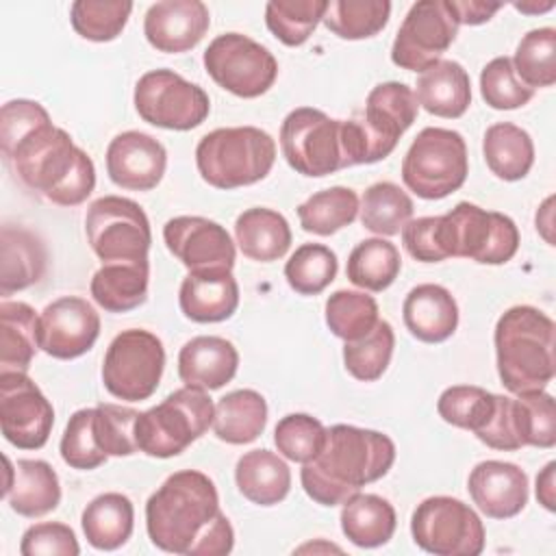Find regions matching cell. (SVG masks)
I'll return each mask as SVG.
<instances>
[{"instance_id":"15","label":"cell","mask_w":556,"mask_h":556,"mask_svg":"<svg viewBox=\"0 0 556 556\" xmlns=\"http://www.w3.org/2000/svg\"><path fill=\"white\" fill-rule=\"evenodd\" d=\"M132 100L143 122L165 130H191L211 111L206 91L172 70L146 72L135 85Z\"/></svg>"},{"instance_id":"44","label":"cell","mask_w":556,"mask_h":556,"mask_svg":"<svg viewBox=\"0 0 556 556\" xmlns=\"http://www.w3.org/2000/svg\"><path fill=\"white\" fill-rule=\"evenodd\" d=\"M378 319V304L367 293L339 289L326 300V324L330 332L343 341L365 337Z\"/></svg>"},{"instance_id":"53","label":"cell","mask_w":556,"mask_h":556,"mask_svg":"<svg viewBox=\"0 0 556 556\" xmlns=\"http://www.w3.org/2000/svg\"><path fill=\"white\" fill-rule=\"evenodd\" d=\"M22 556H78L80 545L70 526L59 521L35 523L22 534Z\"/></svg>"},{"instance_id":"20","label":"cell","mask_w":556,"mask_h":556,"mask_svg":"<svg viewBox=\"0 0 556 556\" xmlns=\"http://www.w3.org/2000/svg\"><path fill=\"white\" fill-rule=\"evenodd\" d=\"M165 167L167 152L148 132H119L106 148V174L122 189L150 191L161 182Z\"/></svg>"},{"instance_id":"7","label":"cell","mask_w":556,"mask_h":556,"mask_svg":"<svg viewBox=\"0 0 556 556\" xmlns=\"http://www.w3.org/2000/svg\"><path fill=\"white\" fill-rule=\"evenodd\" d=\"M215 404L204 389L182 387L161 404L139 413L135 424L137 450L152 458H172L213 426Z\"/></svg>"},{"instance_id":"10","label":"cell","mask_w":556,"mask_h":556,"mask_svg":"<svg viewBox=\"0 0 556 556\" xmlns=\"http://www.w3.org/2000/svg\"><path fill=\"white\" fill-rule=\"evenodd\" d=\"M85 232L102 263L148 261L152 230L143 208L122 195H102L89 204Z\"/></svg>"},{"instance_id":"21","label":"cell","mask_w":556,"mask_h":556,"mask_svg":"<svg viewBox=\"0 0 556 556\" xmlns=\"http://www.w3.org/2000/svg\"><path fill=\"white\" fill-rule=\"evenodd\" d=\"M211 26L208 7L200 0H161L143 17L148 43L167 54H180L195 48Z\"/></svg>"},{"instance_id":"25","label":"cell","mask_w":556,"mask_h":556,"mask_svg":"<svg viewBox=\"0 0 556 556\" xmlns=\"http://www.w3.org/2000/svg\"><path fill=\"white\" fill-rule=\"evenodd\" d=\"M239 367L237 348L215 334L187 341L178 352V376L187 387L215 391L228 384Z\"/></svg>"},{"instance_id":"23","label":"cell","mask_w":556,"mask_h":556,"mask_svg":"<svg viewBox=\"0 0 556 556\" xmlns=\"http://www.w3.org/2000/svg\"><path fill=\"white\" fill-rule=\"evenodd\" d=\"M4 500L13 513L35 519L52 513L61 502L56 471L37 458H22L15 465L4 456Z\"/></svg>"},{"instance_id":"30","label":"cell","mask_w":556,"mask_h":556,"mask_svg":"<svg viewBox=\"0 0 556 556\" xmlns=\"http://www.w3.org/2000/svg\"><path fill=\"white\" fill-rule=\"evenodd\" d=\"M235 482L239 493L252 504L274 506L289 495L291 471L278 454L252 450L237 460Z\"/></svg>"},{"instance_id":"59","label":"cell","mask_w":556,"mask_h":556,"mask_svg":"<svg viewBox=\"0 0 556 556\" xmlns=\"http://www.w3.org/2000/svg\"><path fill=\"white\" fill-rule=\"evenodd\" d=\"M515 9L521 11V13H528V15L545 13V11L554 9V0H547V2H515Z\"/></svg>"},{"instance_id":"8","label":"cell","mask_w":556,"mask_h":556,"mask_svg":"<svg viewBox=\"0 0 556 556\" xmlns=\"http://www.w3.org/2000/svg\"><path fill=\"white\" fill-rule=\"evenodd\" d=\"M439 239L447 258L460 256L482 265H504L519 250L517 224L471 202H458L450 213L439 215Z\"/></svg>"},{"instance_id":"55","label":"cell","mask_w":556,"mask_h":556,"mask_svg":"<svg viewBox=\"0 0 556 556\" xmlns=\"http://www.w3.org/2000/svg\"><path fill=\"white\" fill-rule=\"evenodd\" d=\"M402 243L419 263H441L447 258L439 239V215L410 219L402 228Z\"/></svg>"},{"instance_id":"33","label":"cell","mask_w":556,"mask_h":556,"mask_svg":"<svg viewBox=\"0 0 556 556\" xmlns=\"http://www.w3.org/2000/svg\"><path fill=\"white\" fill-rule=\"evenodd\" d=\"M85 539L91 547L102 552H113L122 547L135 526L132 502L122 493H102L93 497L80 517Z\"/></svg>"},{"instance_id":"3","label":"cell","mask_w":556,"mask_h":556,"mask_svg":"<svg viewBox=\"0 0 556 556\" xmlns=\"http://www.w3.org/2000/svg\"><path fill=\"white\" fill-rule=\"evenodd\" d=\"M393 463L395 445L387 434L337 424L326 428L324 447L302 465L300 480L313 502L337 506L365 484L384 478Z\"/></svg>"},{"instance_id":"14","label":"cell","mask_w":556,"mask_h":556,"mask_svg":"<svg viewBox=\"0 0 556 556\" xmlns=\"http://www.w3.org/2000/svg\"><path fill=\"white\" fill-rule=\"evenodd\" d=\"M206 74L239 98H258L276 83L278 61L274 54L241 33H224L204 50Z\"/></svg>"},{"instance_id":"13","label":"cell","mask_w":556,"mask_h":556,"mask_svg":"<svg viewBox=\"0 0 556 556\" xmlns=\"http://www.w3.org/2000/svg\"><path fill=\"white\" fill-rule=\"evenodd\" d=\"M280 150L291 169L321 178L345 169L341 148V119H330L313 106L293 109L280 126Z\"/></svg>"},{"instance_id":"2","label":"cell","mask_w":556,"mask_h":556,"mask_svg":"<svg viewBox=\"0 0 556 556\" xmlns=\"http://www.w3.org/2000/svg\"><path fill=\"white\" fill-rule=\"evenodd\" d=\"M146 530L163 552L222 556L235 545V530L219 510L215 482L195 469L172 473L146 504Z\"/></svg>"},{"instance_id":"43","label":"cell","mask_w":556,"mask_h":556,"mask_svg":"<svg viewBox=\"0 0 556 556\" xmlns=\"http://www.w3.org/2000/svg\"><path fill=\"white\" fill-rule=\"evenodd\" d=\"M395 334L389 321L378 319V324L361 339L345 341L343 345V363L350 376L363 382L378 380L393 356Z\"/></svg>"},{"instance_id":"39","label":"cell","mask_w":556,"mask_h":556,"mask_svg":"<svg viewBox=\"0 0 556 556\" xmlns=\"http://www.w3.org/2000/svg\"><path fill=\"white\" fill-rule=\"evenodd\" d=\"M358 215V195L350 187H330L313 193L298 206L300 226L306 232L328 237L350 226Z\"/></svg>"},{"instance_id":"38","label":"cell","mask_w":556,"mask_h":556,"mask_svg":"<svg viewBox=\"0 0 556 556\" xmlns=\"http://www.w3.org/2000/svg\"><path fill=\"white\" fill-rule=\"evenodd\" d=\"M413 211L410 195L389 180L367 187L358 202L361 224L380 237L397 235L410 222Z\"/></svg>"},{"instance_id":"6","label":"cell","mask_w":556,"mask_h":556,"mask_svg":"<svg viewBox=\"0 0 556 556\" xmlns=\"http://www.w3.org/2000/svg\"><path fill=\"white\" fill-rule=\"evenodd\" d=\"M276 161V141L256 126H230L206 132L195 148V165L215 189H237L263 180Z\"/></svg>"},{"instance_id":"4","label":"cell","mask_w":556,"mask_h":556,"mask_svg":"<svg viewBox=\"0 0 556 556\" xmlns=\"http://www.w3.org/2000/svg\"><path fill=\"white\" fill-rule=\"evenodd\" d=\"M495 363L502 384L515 393L545 391L554 378V321L534 306H513L495 324Z\"/></svg>"},{"instance_id":"31","label":"cell","mask_w":556,"mask_h":556,"mask_svg":"<svg viewBox=\"0 0 556 556\" xmlns=\"http://www.w3.org/2000/svg\"><path fill=\"white\" fill-rule=\"evenodd\" d=\"M150 263H102L91 278V298L109 313H128L148 300Z\"/></svg>"},{"instance_id":"27","label":"cell","mask_w":556,"mask_h":556,"mask_svg":"<svg viewBox=\"0 0 556 556\" xmlns=\"http://www.w3.org/2000/svg\"><path fill=\"white\" fill-rule=\"evenodd\" d=\"M48 252L39 237L22 226H2L0 232V293L7 298L39 282Z\"/></svg>"},{"instance_id":"16","label":"cell","mask_w":556,"mask_h":556,"mask_svg":"<svg viewBox=\"0 0 556 556\" xmlns=\"http://www.w3.org/2000/svg\"><path fill=\"white\" fill-rule=\"evenodd\" d=\"M458 17L452 0L415 2L391 46V61L408 72H426L454 43Z\"/></svg>"},{"instance_id":"5","label":"cell","mask_w":556,"mask_h":556,"mask_svg":"<svg viewBox=\"0 0 556 556\" xmlns=\"http://www.w3.org/2000/svg\"><path fill=\"white\" fill-rule=\"evenodd\" d=\"M419 113L415 91L404 83L376 85L365 102L361 119H341V146L345 167L369 165L387 159L400 137L413 126Z\"/></svg>"},{"instance_id":"51","label":"cell","mask_w":556,"mask_h":556,"mask_svg":"<svg viewBox=\"0 0 556 556\" xmlns=\"http://www.w3.org/2000/svg\"><path fill=\"white\" fill-rule=\"evenodd\" d=\"M139 410L117 404H98L93 408V430L98 445L106 456H130L137 450L135 424Z\"/></svg>"},{"instance_id":"45","label":"cell","mask_w":556,"mask_h":556,"mask_svg":"<svg viewBox=\"0 0 556 556\" xmlns=\"http://www.w3.org/2000/svg\"><path fill=\"white\" fill-rule=\"evenodd\" d=\"M132 11L126 0H76L70 7L72 28L89 41L104 43L122 35Z\"/></svg>"},{"instance_id":"50","label":"cell","mask_w":556,"mask_h":556,"mask_svg":"<svg viewBox=\"0 0 556 556\" xmlns=\"http://www.w3.org/2000/svg\"><path fill=\"white\" fill-rule=\"evenodd\" d=\"M480 93L491 109L510 111L528 104L534 96V89L517 78L508 56H495L480 72Z\"/></svg>"},{"instance_id":"57","label":"cell","mask_w":556,"mask_h":556,"mask_svg":"<svg viewBox=\"0 0 556 556\" xmlns=\"http://www.w3.org/2000/svg\"><path fill=\"white\" fill-rule=\"evenodd\" d=\"M554 473H556V463L552 460L536 476V500L549 513L556 510V478H554Z\"/></svg>"},{"instance_id":"9","label":"cell","mask_w":556,"mask_h":556,"mask_svg":"<svg viewBox=\"0 0 556 556\" xmlns=\"http://www.w3.org/2000/svg\"><path fill=\"white\" fill-rule=\"evenodd\" d=\"M467 174V143L460 132L450 128H424L402 161L404 185L424 200L447 198L465 185Z\"/></svg>"},{"instance_id":"34","label":"cell","mask_w":556,"mask_h":556,"mask_svg":"<svg viewBox=\"0 0 556 556\" xmlns=\"http://www.w3.org/2000/svg\"><path fill=\"white\" fill-rule=\"evenodd\" d=\"M267 424V402L254 389H237L215 404L213 432L230 445H245L258 439Z\"/></svg>"},{"instance_id":"46","label":"cell","mask_w":556,"mask_h":556,"mask_svg":"<svg viewBox=\"0 0 556 556\" xmlns=\"http://www.w3.org/2000/svg\"><path fill=\"white\" fill-rule=\"evenodd\" d=\"M337 254L321 243L300 245L285 265L289 287L300 295H317L337 278Z\"/></svg>"},{"instance_id":"29","label":"cell","mask_w":556,"mask_h":556,"mask_svg":"<svg viewBox=\"0 0 556 556\" xmlns=\"http://www.w3.org/2000/svg\"><path fill=\"white\" fill-rule=\"evenodd\" d=\"M235 239L243 256L258 263H271L289 252L291 228L282 213L265 206H254L237 217Z\"/></svg>"},{"instance_id":"54","label":"cell","mask_w":556,"mask_h":556,"mask_svg":"<svg viewBox=\"0 0 556 556\" xmlns=\"http://www.w3.org/2000/svg\"><path fill=\"white\" fill-rule=\"evenodd\" d=\"M476 437L484 445H489L493 450H502V452H515V450L521 447V441L517 437L515 402H513V397L495 393L493 413L486 419V424L476 432Z\"/></svg>"},{"instance_id":"42","label":"cell","mask_w":556,"mask_h":556,"mask_svg":"<svg viewBox=\"0 0 556 556\" xmlns=\"http://www.w3.org/2000/svg\"><path fill=\"white\" fill-rule=\"evenodd\" d=\"M326 0H271L265 4V24L285 46H302L324 20Z\"/></svg>"},{"instance_id":"18","label":"cell","mask_w":556,"mask_h":556,"mask_svg":"<svg viewBox=\"0 0 556 556\" xmlns=\"http://www.w3.org/2000/svg\"><path fill=\"white\" fill-rule=\"evenodd\" d=\"M100 334V315L76 295L50 302L39 315V350L59 361H72L89 352Z\"/></svg>"},{"instance_id":"41","label":"cell","mask_w":556,"mask_h":556,"mask_svg":"<svg viewBox=\"0 0 556 556\" xmlns=\"http://www.w3.org/2000/svg\"><path fill=\"white\" fill-rule=\"evenodd\" d=\"M517 78L530 89L556 83V30L552 26L528 30L510 59Z\"/></svg>"},{"instance_id":"26","label":"cell","mask_w":556,"mask_h":556,"mask_svg":"<svg viewBox=\"0 0 556 556\" xmlns=\"http://www.w3.org/2000/svg\"><path fill=\"white\" fill-rule=\"evenodd\" d=\"M402 317L415 339L424 343H441L456 332L458 304L445 287L424 282L413 287L404 298Z\"/></svg>"},{"instance_id":"49","label":"cell","mask_w":556,"mask_h":556,"mask_svg":"<svg viewBox=\"0 0 556 556\" xmlns=\"http://www.w3.org/2000/svg\"><path fill=\"white\" fill-rule=\"evenodd\" d=\"M326 441L324 424L306 413L285 415L274 428V443L278 452L293 463L313 460Z\"/></svg>"},{"instance_id":"47","label":"cell","mask_w":556,"mask_h":556,"mask_svg":"<svg viewBox=\"0 0 556 556\" xmlns=\"http://www.w3.org/2000/svg\"><path fill=\"white\" fill-rule=\"evenodd\" d=\"M495 406V393L476 384H454L447 387L439 400V417L456 428L471 430L473 434L486 424Z\"/></svg>"},{"instance_id":"12","label":"cell","mask_w":556,"mask_h":556,"mask_svg":"<svg viewBox=\"0 0 556 556\" xmlns=\"http://www.w3.org/2000/svg\"><path fill=\"white\" fill-rule=\"evenodd\" d=\"M413 541L434 556H478L484 549V526L478 513L450 495L426 497L410 517Z\"/></svg>"},{"instance_id":"35","label":"cell","mask_w":556,"mask_h":556,"mask_svg":"<svg viewBox=\"0 0 556 556\" xmlns=\"http://www.w3.org/2000/svg\"><path fill=\"white\" fill-rule=\"evenodd\" d=\"M39 348V317L26 302L0 304V371L26 374Z\"/></svg>"},{"instance_id":"48","label":"cell","mask_w":556,"mask_h":556,"mask_svg":"<svg viewBox=\"0 0 556 556\" xmlns=\"http://www.w3.org/2000/svg\"><path fill=\"white\" fill-rule=\"evenodd\" d=\"M517 437L523 445L549 450L556 443V406L545 391L521 393L513 397Z\"/></svg>"},{"instance_id":"19","label":"cell","mask_w":556,"mask_h":556,"mask_svg":"<svg viewBox=\"0 0 556 556\" xmlns=\"http://www.w3.org/2000/svg\"><path fill=\"white\" fill-rule=\"evenodd\" d=\"M167 250L189 269H230L235 265V243L228 230L200 215L172 217L163 226Z\"/></svg>"},{"instance_id":"37","label":"cell","mask_w":556,"mask_h":556,"mask_svg":"<svg viewBox=\"0 0 556 556\" xmlns=\"http://www.w3.org/2000/svg\"><path fill=\"white\" fill-rule=\"evenodd\" d=\"M400 269L402 258L397 248L382 237H374L361 241L350 252L345 276L352 285L378 293L395 282Z\"/></svg>"},{"instance_id":"32","label":"cell","mask_w":556,"mask_h":556,"mask_svg":"<svg viewBox=\"0 0 556 556\" xmlns=\"http://www.w3.org/2000/svg\"><path fill=\"white\" fill-rule=\"evenodd\" d=\"M341 530L356 547H380L395 532L397 517L389 500L374 493H354L343 502Z\"/></svg>"},{"instance_id":"58","label":"cell","mask_w":556,"mask_h":556,"mask_svg":"<svg viewBox=\"0 0 556 556\" xmlns=\"http://www.w3.org/2000/svg\"><path fill=\"white\" fill-rule=\"evenodd\" d=\"M552 202H554V198H547L545 202H543V206L536 211V230H541V235H543V239L552 245L554 243V239H552Z\"/></svg>"},{"instance_id":"17","label":"cell","mask_w":556,"mask_h":556,"mask_svg":"<svg viewBox=\"0 0 556 556\" xmlns=\"http://www.w3.org/2000/svg\"><path fill=\"white\" fill-rule=\"evenodd\" d=\"M0 426L17 450H39L54 426V408L22 371H0Z\"/></svg>"},{"instance_id":"24","label":"cell","mask_w":556,"mask_h":556,"mask_svg":"<svg viewBox=\"0 0 556 556\" xmlns=\"http://www.w3.org/2000/svg\"><path fill=\"white\" fill-rule=\"evenodd\" d=\"M178 304L187 319L215 324L230 319L239 306V285L230 269L189 271L178 291Z\"/></svg>"},{"instance_id":"52","label":"cell","mask_w":556,"mask_h":556,"mask_svg":"<svg viewBox=\"0 0 556 556\" xmlns=\"http://www.w3.org/2000/svg\"><path fill=\"white\" fill-rule=\"evenodd\" d=\"M59 450L65 465L83 471L96 469L109 458L96 439L93 408H80L70 417Z\"/></svg>"},{"instance_id":"1","label":"cell","mask_w":556,"mask_h":556,"mask_svg":"<svg viewBox=\"0 0 556 556\" xmlns=\"http://www.w3.org/2000/svg\"><path fill=\"white\" fill-rule=\"evenodd\" d=\"M2 156L33 191L59 206L83 204L96 187L91 156L50 122L35 100H11L0 111Z\"/></svg>"},{"instance_id":"40","label":"cell","mask_w":556,"mask_h":556,"mask_svg":"<svg viewBox=\"0 0 556 556\" xmlns=\"http://www.w3.org/2000/svg\"><path fill=\"white\" fill-rule=\"evenodd\" d=\"M391 15L387 0H330L324 13V26L341 39H367L378 35Z\"/></svg>"},{"instance_id":"36","label":"cell","mask_w":556,"mask_h":556,"mask_svg":"<svg viewBox=\"0 0 556 556\" xmlns=\"http://www.w3.org/2000/svg\"><path fill=\"white\" fill-rule=\"evenodd\" d=\"M482 152L486 167L508 182L526 178L534 163L532 137L528 130L510 122H497L486 128Z\"/></svg>"},{"instance_id":"28","label":"cell","mask_w":556,"mask_h":556,"mask_svg":"<svg viewBox=\"0 0 556 556\" xmlns=\"http://www.w3.org/2000/svg\"><path fill=\"white\" fill-rule=\"evenodd\" d=\"M415 98L430 115L456 119L471 104L469 74L460 63L441 59L417 78Z\"/></svg>"},{"instance_id":"22","label":"cell","mask_w":556,"mask_h":556,"mask_svg":"<svg viewBox=\"0 0 556 556\" xmlns=\"http://www.w3.org/2000/svg\"><path fill=\"white\" fill-rule=\"evenodd\" d=\"M471 502L491 519H510L528 504V476L515 463L482 460L467 480Z\"/></svg>"},{"instance_id":"56","label":"cell","mask_w":556,"mask_h":556,"mask_svg":"<svg viewBox=\"0 0 556 556\" xmlns=\"http://www.w3.org/2000/svg\"><path fill=\"white\" fill-rule=\"evenodd\" d=\"M458 24L478 26L489 22L504 4L502 2H484V0H456L452 2Z\"/></svg>"},{"instance_id":"11","label":"cell","mask_w":556,"mask_h":556,"mask_svg":"<svg viewBox=\"0 0 556 556\" xmlns=\"http://www.w3.org/2000/svg\"><path fill=\"white\" fill-rule=\"evenodd\" d=\"M165 348L156 334L141 328L122 330L106 348L102 363L104 389L126 402L148 400L163 376Z\"/></svg>"}]
</instances>
